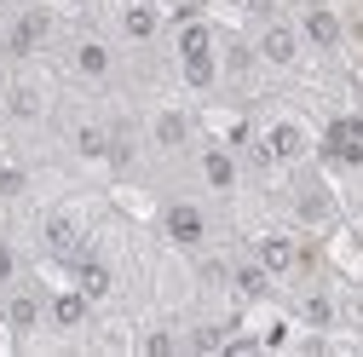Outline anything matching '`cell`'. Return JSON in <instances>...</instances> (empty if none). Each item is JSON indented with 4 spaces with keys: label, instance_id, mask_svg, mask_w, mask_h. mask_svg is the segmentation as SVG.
<instances>
[{
    "label": "cell",
    "instance_id": "cell-1",
    "mask_svg": "<svg viewBox=\"0 0 363 357\" xmlns=\"http://www.w3.org/2000/svg\"><path fill=\"white\" fill-rule=\"evenodd\" d=\"M173 52H179V75H185V86H196V93H213L219 86V35L208 18H185L173 35Z\"/></svg>",
    "mask_w": 363,
    "mask_h": 357
},
{
    "label": "cell",
    "instance_id": "cell-2",
    "mask_svg": "<svg viewBox=\"0 0 363 357\" xmlns=\"http://www.w3.org/2000/svg\"><path fill=\"white\" fill-rule=\"evenodd\" d=\"M64 69H69V81H81V86H110V81H116V40H110V35H93V29L69 35Z\"/></svg>",
    "mask_w": 363,
    "mask_h": 357
},
{
    "label": "cell",
    "instance_id": "cell-3",
    "mask_svg": "<svg viewBox=\"0 0 363 357\" xmlns=\"http://www.w3.org/2000/svg\"><path fill=\"white\" fill-rule=\"evenodd\" d=\"M300 58H306L300 23L294 18H259V29H254V64H265V69H300Z\"/></svg>",
    "mask_w": 363,
    "mask_h": 357
},
{
    "label": "cell",
    "instance_id": "cell-4",
    "mask_svg": "<svg viewBox=\"0 0 363 357\" xmlns=\"http://www.w3.org/2000/svg\"><path fill=\"white\" fill-rule=\"evenodd\" d=\"M162 29H167V6H156V0H116L110 6V35L121 47H150V40H162Z\"/></svg>",
    "mask_w": 363,
    "mask_h": 357
},
{
    "label": "cell",
    "instance_id": "cell-5",
    "mask_svg": "<svg viewBox=\"0 0 363 357\" xmlns=\"http://www.w3.org/2000/svg\"><path fill=\"white\" fill-rule=\"evenodd\" d=\"M208 231H213V219H208V208H202L196 196H173V202H162V237H167L173 248L196 254V248L208 242Z\"/></svg>",
    "mask_w": 363,
    "mask_h": 357
},
{
    "label": "cell",
    "instance_id": "cell-6",
    "mask_svg": "<svg viewBox=\"0 0 363 357\" xmlns=\"http://www.w3.org/2000/svg\"><path fill=\"white\" fill-rule=\"evenodd\" d=\"M52 12L47 6H35V0H23V6L6 18V58H35L40 47L52 40Z\"/></svg>",
    "mask_w": 363,
    "mask_h": 357
},
{
    "label": "cell",
    "instance_id": "cell-7",
    "mask_svg": "<svg viewBox=\"0 0 363 357\" xmlns=\"http://www.w3.org/2000/svg\"><path fill=\"white\" fill-rule=\"evenodd\" d=\"M259 144L271 150V162H277V167H300V162L311 156V132H306L300 115H271L265 132H259Z\"/></svg>",
    "mask_w": 363,
    "mask_h": 357
},
{
    "label": "cell",
    "instance_id": "cell-8",
    "mask_svg": "<svg viewBox=\"0 0 363 357\" xmlns=\"http://www.w3.org/2000/svg\"><path fill=\"white\" fill-rule=\"evenodd\" d=\"M0 317H6V329H12L18 340H29L40 323H47V294H35V288L18 277L6 294H0Z\"/></svg>",
    "mask_w": 363,
    "mask_h": 357
},
{
    "label": "cell",
    "instance_id": "cell-9",
    "mask_svg": "<svg viewBox=\"0 0 363 357\" xmlns=\"http://www.w3.org/2000/svg\"><path fill=\"white\" fill-rule=\"evenodd\" d=\"M294 23H300V35H306V52H340V47H346V18H340L335 6H323V0H311Z\"/></svg>",
    "mask_w": 363,
    "mask_h": 357
},
{
    "label": "cell",
    "instance_id": "cell-10",
    "mask_svg": "<svg viewBox=\"0 0 363 357\" xmlns=\"http://www.w3.org/2000/svg\"><path fill=\"white\" fill-rule=\"evenodd\" d=\"M196 178H202V191L231 196V191L242 185V162H237V150H225V144H202V150H196Z\"/></svg>",
    "mask_w": 363,
    "mask_h": 357
},
{
    "label": "cell",
    "instance_id": "cell-11",
    "mask_svg": "<svg viewBox=\"0 0 363 357\" xmlns=\"http://www.w3.org/2000/svg\"><path fill=\"white\" fill-rule=\"evenodd\" d=\"M69 277H75V288L93 300V305H104L110 294H116V271H110V259L104 254H93V248H75V259H69Z\"/></svg>",
    "mask_w": 363,
    "mask_h": 357
},
{
    "label": "cell",
    "instance_id": "cell-12",
    "mask_svg": "<svg viewBox=\"0 0 363 357\" xmlns=\"http://www.w3.org/2000/svg\"><path fill=\"white\" fill-rule=\"evenodd\" d=\"M150 144L162 150V156H173V150H191V139H196V115L191 110H179V104H162L156 115H150Z\"/></svg>",
    "mask_w": 363,
    "mask_h": 357
},
{
    "label": "cell",
    "instance_id": "cell-13",
    "mask_svg": "<svg viewBox=\"0 0 363 357\" xmlns=\"http://www.w3.org/2000/svg\"><path fill=\"white\" fill-rule=\"evenodd\" d=\"M254 259L265 265V277H271V283H289L300 265H306V248H300L294 237H283V231H271V237L254 242Z\"/></svg>",
    "mask_w": 363,
    "mask_h": 357
},
{
    "label": "cell",
    "instance_id": "cell-14",
    "mask_svg": "<svg viewBox=\"0 0 363 357\" xmlns=\"http://www.w3.org/2000/svg\"><path fill=\"white\" fill-rule=\"evenodd\" d=\"M40 248H47L52 259H75V248H81V219H75V208H47L40 213Z\"/></svg>",
    "mask_w": 363,
    "mask_h": 357
},
{
    "label": "cell",
    "instance_id": "cell-15",
    "mask_svg": "<svg viewBox=\"0 0 363 357\" xmlns=\"http://www.w3.org/2000/svg\"><path fill=\"white\" fill-rule=\"evenodd\" d=\"M69 150H75V162H110V144H116V127H104L99 115H81V121H69Z\"/></svg>",
    "mask_w": 363,
    "mask_h": 357
},
{
    "label": "cell",
    "instance_id": "cell-16",
    "mask_svg": "<svg viewBox=\"0 0 363 357\" xmlns=\"http://www.w3.org/2000/svg\"><path fill=\"white\" fill-rule=\"evenodd\" d=\"M6 115L23 121V127H35L40 115H47V86H40L35 75H12L6 81Z\"/></svg>",
    "mask_w": 363,
    "mask_h": 357
},
{
    "label": "cell",
    "instance_id": "cell-17",
    "mask_svg": "<svg viewBox=\"0 0 363 357\" xmlns=\"http://www.w3.org/2000/svg\"><path fill=\"white\" fill-rule=\"evenodd\" d=\"M86 317H93V300H86L75 283H69V288H58V294L47 300V323H52L58 334H75Z\"/></svg>",
    "mask_w": 363,
    "mask_h": 357
},
{
    "label": "cell",
    "instance_id": "cell-18",
    "mask_svg": "<svg viewBox=\"0 0 363 357\" xmlns=\"http://www.w3.org/2000/svg\"><path fill=\"white\" fill-rule=\"evenodd\" d=\"M225 283H231V294L237 300H265L271 294V277H265V265L248 254V259H237L231 271H225Z\"/></svg>",
    "mask_w": 363,
    "mask_h": 357
},
{
    "label": "cell",
    "instance_id": "cell-19",
    "mask_svg": "<svg viewBox=\"0 0 363 357\" xmlns=\"http://www.w3.org/2000/svg\"><path fill=\"white\" fill-rule=\"evenodd\" d=\"M300 323L329 329V323H335V300H329V294H306V300H300Z\"/></svg>",
    "mask_w": 363,
    "mask_h": 357
},
{
    "label": "cell",
    "instance_id": "cell-20",
    "mask_svg": "<svg viewBox=\"0 0 363 357\" xmlns=\"http://www.w3.org/2000/svg\"><path fill=\"white\" fill-rule=\"evenodd\" d=\"M18 277H23V254H18V242H12V237H0V294H6Z\"/></svg>",
    "mask_w": 363,
    "mask_h": 357
},
{
    "label": "cell",
    "instance_id": "cell-21",
    "mask_svg": "<svg viewBox=\"0 0 363 357\" xmlns=\"http://www.w3.org/2000/svg\"><path fill=\"white\" fill-rule=\"evenodd\" d=\"M179 346H185V340H179L173 329H150V334H139V351H145V357H173Z\"/></svg>",
    "mask_w": 363,
    "mask_h": 357
},
{
    "label": "cell",
    "instance_id": "cell-22",
    "mask_svg": "<svg viewBox=\"0 0 363 357\" xmlns=\"http://www.w3.org/2000/svg\"><path fill=\"white\" fill-rule=\"evenodd\" d=\"M23 191H29V173H23V167H12V162H0V196L18 202Z\"/></svg>",
    "mask_w": 363,
    "mask_h": 357
},
{
    "label": "cell",
    "instance_id": "cell-23",
    "mask_svg": "<svg viewBox=\"0 0 363 357\" xmlns=\"http://www.w3.org/2000/svg\"><path fill=\"white\" fill-rule=\"evenodd\" d=\"M185 346H191V351H225V329L202 323V329H191V334H185Z\"/></svg>",
    "mask_w": 363,
    "mask_h": 357
},
{
    "label": "cell",
    "instance_id": "cell-24",
    "mask_svg": "<svg viewBox=\"0 0 363 357\" xmlns=\"http://www.w3.org/2000/svg\"><path fill=\"white\" fill-rule=\"evenodd\" d=\"M335 127H346V132H352V139H363V110H357V115H340Z\"/></svg>",
    "mask_w": 363,
    "mask_h": 357
},
{
    "label": "cell",
    "instance_id": "cell-25",
    "mask_svg": "<svg viewBox=\"0 0 363 357\" xmlns=\"http://www.w3.org/2000/svg\"><path fill=\"white\" fill-rule=\"evenodd\" d=\"M0 52H6V18H0Z\"/></svg>",
    "mask_w": 363,
    "mask_h": 357
},
{
    "label": "cell",
    "instance_id": "cell-26",
    "mask_svg": "<svg viewBox=\"0 0 363 357\" xmlns=\"http://www.w3.org/2000/svg\"><path fill=\"white\" fill-rule=\"evenodd\" d=\"M6 6H23V0H6Z\"/></svg>",
    "mask_w": 363,
    "mask_h": 357
},
{
    "label": "cell",
    "instance_id": "cell-27",
    "mask_svg": "<svg viewBox=\"0 0 363 357\" xmlns=\"http://www.w3.org/2000/svg\"><path fill=\"white\" fill-rule=\"evenodd\" d=\"M156 6H167V0H156Z\"/></svg>",
    "mask_w": 363,
    "mask_h": 357
}]
</instances>
